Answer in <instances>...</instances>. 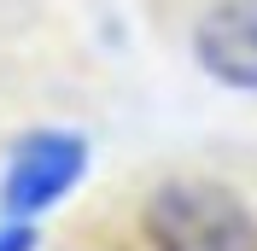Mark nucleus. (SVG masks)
Segmentation results:
<instances>
[{
  "label": "nucleus",
  "instance_id": "nucleus-2",
  "mask_svg": "<svg viewBox=\"0 0 257 251\" xmlns=\"http://www.w3.org/2000/svg\"><path fill=\"white\" fill-rule=\"evenodd\" d=\"M82 175H88V141L70 129H30L18 135L0 170V216L35 222L47 216L59 199H70Z\"/></svg>",
  "mask_w": 257,
  "mask_h": 251
},
{
  "label": "nucleus",
  "instance_id": "nucleus-1",
  "mask_svg": "<svg viewBox=\"0 0 257 251\" xmlns=\"http://www.w3.org/2000/svg\"><path fill=\"white\" fill-rule=\"evenodd\" d=\"M146 251H257V210L222 181L176 175L141 204Z\"/></svg>",
  "mask_w": 257,
  "mask_h": 251
},
{
  "label": "nucleus",
  "instance_id": "nucleus-3",
  "mask_svg": "<svg viewBox=\"0 0 257 251\" xmlns=\"http://www.w3.org/2000/svg\"><path fill=\"white\" fill-rule=\"evenodd\" d=\"M193 64L216 88L257 94V0H216L193 24Z\"/></svg>",
  "mask_w": 257,
  "mask_h": 251
},
{
  "label": "nucleus",
  "instance_id": "nucleus-4",
  "mask_svg": "<svg viewBox=\"0 0 257 251\" xmlns=\"http://www.w3.org/2000/svg\"><path fill=\"white\" fill-rule=\"evenodd\" d=\"M41 239H35V222H12L0 216V251H35Z\"/></svg>",
  "mask_w": 257,
  "mask_h": 251
}]
</instances>
